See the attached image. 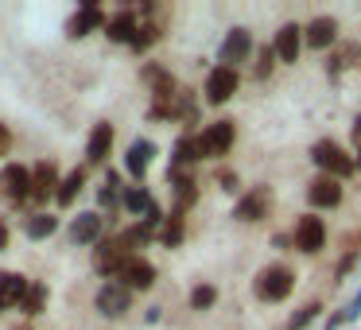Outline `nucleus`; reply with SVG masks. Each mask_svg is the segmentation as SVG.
<instances>
[{"instance_id": "1", "label": "nucleus", "mask_w": 361, "mask_h": 330, "mask_svg": "<svg viewBox=\"0 0 361 330\" xmlns=\"http://www.w3.org/2000/svg\"><path fill=\"white\" fill-rule=\"evenodd\" d=\"M291 288H295V276H291V268H283V264H268L264 272L257 276V295L264 299V303L288 299Z\"/></svg>"}, {"instance_id": "2", "label": "nucleus", "mask_w": 361, "mask_h": 330, "mask_svg": "<svg viewBox=\"0 0 361 330\" xmlns=\"http://www.w3.org/2000/svg\"><path fill=\"white\" fill-rule=\"evenodd\" d=\"M311 159L322 167V175H330V179H345V175L357 167V159L345 156V152L338 148L334 140H319V144L311 148Z\"/></svg>"}, {"instance_id": "3", "label": "nucleus", "mask_w": 361, "mask_h": 330, "mask_svg": "<svg viewBox=\"0 0 361 330\" xmlns=\"http://www.w3.org/2000/svg\"><path fill=\"white\" fill-rule=\"evenodd\" d=\"M233 121H214V125L202 128V136H195L198 140V156L202 159H218L226 156L229 148H233Z\"/></svg>"}, {"instance_id": "4", "label": "nucleus", "mask_w": 361, "mask_h": 330, "mask_svg": "<svg viewBox=\"0 0 361 330\" xmlns=\"http://www.w3.org/2000/svg\"><path fill=\"white\" fill-rule=\"evenodd\" d=\"M128 307H133V291H128L125 283L121 280L102 283V291H97V311H102L105 319H121Z\"/></svg>"}, {"instance_id": "5", "label": "nucleus", "mask_w": 361, "mask_h": 330, "mask_svg": "<svg viewBox=\"0 0 361 330\" xmlns=\"http://www.w3.org/2000/svg\"><path fill=\"white\" fill-rule=\"evenodd\" d=\"M237 71L233 66H214L210 71V78H206V102L210 105H226L229 97L237 94Z\"/></svg>"}, {"instance_id": "6", "label": "nucleus", "mask_w": 361, "mask_h": 330, "mask_svg": "<svg viewBox=\"0 0 361 330\" xmlns=\"http://www.w3.org/2000/svg\"><path fill=\"white\" fill-rule=\"evenodd\" d=\"M55 195H59V167L51 159H43V164L32 167V190H27V198L32 202H47Z\"/></svg>"}, {"instance_id": "7", "label": "nucleus", "mask_w": 361, "mask_h": 330, "mask_svg": "<svg viewBox=\"0 0 361 330\" xmlns=\"http://www.w3.org/2000/svg\"><path fill=\"white\" fill-rule=\"evenodd\" d=\"M322 245H326V226H322V218H314V214H303V218L295 221V249L319 252Z\"/></svg>"}, {"instance_id": "8", "label": "nucleus", "mask_w": 361, "mask_h": 330, "mask_svg": "<svg viewBox=\"0 0 361 330\" xmlns=\"http://www.w3.org/2000/svg\"><path fill=\"white\" fill-rule=\"evenodd\" d=\"M97 28H105V12L97 8L94 0H86V4L66 20V35H71V39H82V35L97 32Z\"/></svg>"}, {"instance_id": "9", "label": "nucleus", "mask_w": 361, "mask_h": 330, "mask_svg": "<svg viewBox=\"0 0 361 330\" xmlns=\"http://www.w3.org/2000/svg\"><path fill=\"white\" fill-rule=\"evenodd\" d=\"M125 260H128V252L121 249L117 237H113V241H97V249H94V268H97L102 276H121Z\"/></svg>"}, {"instance_id": "10", "label": "nucleus", "mask_w": 361, "mask_h": 330, "mask_svg": "<svg viewBox=\"0 0 361 330\" xmlns=\"http://www.w3.org/2000/svg\"><path fill=\"white\" fill-rule=\"evenodd\" d=\"M117 280L125 283L128 291H144V288H152V283H156V268H152L144 257H128Z\"/></svg>"}, {"instance_id": "11", "label": "nucleus", "mask_w": 361, "mask_h": 330, "mask_svg": "<svg viewBox=\"0 0 361 330\" xmlns=\"http://www.w3.org/2000/svg\"><path fill=\"white\" fill-rule=\"evenodd\" d=\"M0 187H4V195H8L12 202L27 198V190H32V167H24V164H8L4 171H0Z\"/></svg>"}, {"instance_id": "12", "label": "nucleus", "mask_w": 361, "mask_h": 330, "mask_svg": "<svg viewBox=\"0 0 361 330\" xmlns=\"http://www.w3.org/2000/svg\"><path fill=\"white\" fill-rule=\"evenodd\" d=\"M102 226H105V218L97 210H86V214H78V218L71 221V241L74 245H97V237H102Z\"/></svg>"}, {"instance_id": "13", "label": "nucleus", "mask_w": 361, "mask_h": 330, "mask_svg": "<svg viewBox=\"0 0 361 330\" xmlns=\"http://www.w3.org/2000/svg\"><path fill=\"white\" fill-rule=\"evenodd\" d=\"M27 288H32V280L20 272H0V311H12V307L24 303Z\"/></svg>"}, {"instance_id": "14", "label": "nucleus", "mask_w": 361, "mask_h": 330, "mask_svg": "<svg viewBox=\"0 0 361 330\" xmlns=\"http://www.w3.org/2000/svg\"><path fill=\"white\" fill-rule=\"evenodd\" d=\"M272 51H276V59H280V63H295L299 51H303V28H299V24H283L280 32H276Z\"/></svg>"}, {"instance_id": "15", "label": "nucleus", "mask_w": 361, "mask_h": 330, "mask_svg": "<svg viewBox=\"0 0 361 330\" xmlns=\"http://www.w3.org/2000/svg\"><path fill=\"white\" fill-rule=\"evenodd\" d=\"M268 206H272V195H268V187H257V190H249V195L237 202L233 218H237V221H260V218L268 214Z\"/></svg>"}, {"instance_id": "16", "label": "nucleus", "mask_w": 361, "mask_h": 330, "mask_svg": "<svg viewBox=\"0 0 361 330\" xmlns=\"http://www.w3.org/2000/svg\"><path fill=\"white\" fill-rule=\"evenodd\" d=\"M252 51V35L245 32V28H233V32L226 35V43H221V66H233V63H245Z\"/></svg>"}, {"instance_id": "17", "label": "nucleus", "mask_w": 361, "mask_h": 330, "mask_svg": "<svg viewBox=\"0 0 361 330\" xmlns=\"http://www.w3.org/2000/svg\"><path fill=\"white\" fill-rule=\"evenodd\" d=\"M307 198H311L314 206H326V210H330V206L342 202V183L330 179V175H319V179L307 187Z\"/></svg>"}, {"instance_id": "18", "label": "nucleus", "mask_w": 361, "mask_h": 330, "mask_svg": "<svg viewBox=\"0 0 361 330\" xmlns=\"http://www.w3.org/2000/svg\"><path fill=\"white\" fill-rule=\"evenodd\" d=\"M109 148H113V125H94V133H90L86 140V159L90 164H105L109 159Z\"/></svg>"}, {"instance_id": "19", "label": "nucleus", "mask_w": 361, "mask_h": 330, "mask_svg": "<svg viewBox=\"0 0 361 330\" xmlns=\"http://www.w3.org/2000/svg\"><path fill=\"white\" fill-rule=\"evenodd\" d=\"M334 35H338V20L319 16V20H314V24L303 32V43H307V47H314V51H322V47H330V43H334Z\"/></svg>"}, {"instance_id": "20", "label": "nucleus", "mask_w": 361, "mask_h": 330, "mask_svg": "<svg viewBox=\"0 0 361 330\" xmlns=\"http://www.w3.org/2000/svg\"><path fill=\"white\" fill-rule=\"evenodd\" d=\"M136 12H117L113 20H105V35H109L113 43H133L136 39Z\"/></svg>"}, {"instance_id": "21", "label": "nucleus", "mask_w": 361, "mask_h": 330, "mask_svg": "<svg viewBox=\"0 0 361 330\" xmlns=\"http://www.w3.org/2000/svg\"><path fill=\"white\" fill-rule=\"evenodd\" d=\"M152 156H156V148H152L148 140H136L133 148H128V156H125V171L133 175V179H144V171H148Z\"/></svg>"}, {"instance_id": "22", "label": "nucleus", "mask_w": 361, "mask_h": 330, "mask_svg": "<svg viewBox=\"0 0 361 330\" xmlns=\"http://www.w3.org/2000/svg\"><path fill=\"white\" fill-rule=\"evenodd\" d=\"M55 229H59V218H51V214H43V210H35L24 218V233L32 237V241H43V237H51Z\"/></svg>"}, {"instance_id": "23", "label": "nucleus", "mask_w": 361, "mask_h": 330, "mask_svg": "<svg viewBox=\"0 0 361 330\" xmlns=\"http://www.w3.org/2000/svg\"><path fill=\"white\" fill-rule=\"evenodd\" d=\"M82 187H86V167H74V171L66 175L63 183H59V195H55V202H59V206H71L74 198L82 195Z\"/></svg>"}, {"instance_id": "24", "label": "nucleus", "mask_w": 361, "mask_h": 330, "mask_svg": "<svg viewBox=\"0 0 361 330\" xmlns=\"http://www.w3.org/2000/svg\"><path fill=\"white\" fill-rule=\"evenodd\" d=\"M350 66H361V47L357 43H342V47L334 51V59H330V74H342V71H350Z\"/></svg>"}, {"instance_id": "25", "label": "nucleus", "mask_w": 361, "mask_h": 330, "mask_svg": "<svg viewBox=\"0 0 361 330\" xmlns=\"http://www.w3.org/2000/svg\"><path fill=\"white\" fill-rule=\"evenodd\" d=\"M195 159H202V156H198V140H195V136H183V140L175 144L171 171H183V167H187V164H195Z\"/></svg>"}, {"instance_id": "26", "label": "nucleus", "mask_w": 361, "mask_h": 330, "mask_svg": "<svg viewBox=\"0 0 361 330\" xmlns=\"http://www.w3.org/2000/svg\"><path fill=\"white\" fill-rule=\"evenodd\" d=\"M20 311L32 314V319L47 311V283H32V288H27V295H24V303H20Z\"/></svg>"}, {"instance_id": "27", "label": "nucleus", "mask_w": 361, "mask_h": 330, "mask_svg": "<svg viewBox=\"0 0 361 330\" xmlns=\"http://www.w3.org/2000/svg\"><path fill=\"white\" fill-rule=\"evenodd\" d=\"M152 206H156V202H152V195H148L144 187H133V190L125 195V210H128V214H148Z\"/></svg>"}, {"instance_id": "28", "label": "nucleus", "mask_w": 361, "mask_h": 330, "mask_svg": "<svg viewBox=\"0 0 361 330\" xmlns=\"http://www.w3.org/2000/svg\"><path fill=\"white\" fill-rule=\"evenodd\" d=\"M214 299H218V291H214L210 283H198V288L190 291V307H195V311H206V307H214Z\"/></svg>"}, {"instance_id": "29", "label": "nucleus", "mask_w": 361, "mask_h": 330, "mask_svg": "<svg viewBox=\"0 0 361 330\" xmlns=\"http://www.w3.org/2000/svg\"><path fill=\"white\" fill-rule=\"evenodd\" d=\"M179 241H183V214L175 210L164 226V245H179Z\"/></svg>"}, {"instance_id": "30", "label": "nucleus", "mask_w": 361, "mask_h": 330, "mask_svg": "<svg viewBox=\"0 0 361 330\" xmlns=\"http://www.w3.org/2000/svg\"><path fill=\"white\" fill-rule=\"evenodd\" d=\"M156 39H159V28H156V24H140V28H136L133 47H136V51H144V47H152Z\"/></svg>"}, {"instance_id": "31", "label": "nucleus", "mask_w": 361, "mask_h": 330, "mask_svg": "<svg viewBox=\"0 0 361 330\" xmlns=\"http://www.w3.org/2000/svg\"><path fill=\"white\" fill-rule=\"evenodd\" d=\"M319 311H322L319 303H307L303 311H299L295 319H291V330H303V326H307V322H311V319H314V314H319Z\"/></svg>"}, {"instance_id": "32", "label": "nucleus", "mask_w": 361, "mask_h": 330, "mask_svg": "<svg viewBox=\"0 0 361 330\" xmlns=\"http://www.w3.org/2000/svg\"><path fill=\"white\" fill-rule=\"evenodd\" d=\"M272 59H276V51H272V47H264V51H260V63H257V78H268V74H272Z\"/></svg>"}, {"instance_id": "33", "label": "nucleus", "mask_w": 361, "mask_h": 330, "mask_svg": "<svg viewBox=\"0 0 361 330\" xmlns=\"http://www.w3.org/2000/svg\"><path fill=\"white\" fill-rule=\"evenodd\" d=\"M8 237H12V233H8V226H4V221H0V252L8 249Z\"/></svg>"}, {"instance_id": "34", "label": "nucleus", "mask_w": 361, "mask_h": 330, "mask_svg": "<svg viewBox=\"0 0 361 330\" xmlns=\"http://www.w3.org/2000/svg\"><path fill=\"white\" fill-rule=\"evenodd\" d=\"M4 148H8V128L0 125V152H4Z\"/></svg>"}, {"instance_id": "35", "label": "nucleus", "mask_w": 361, "mask_h": 330, "mask_svg": "<svg viewBox=\"0 0 361 330\" xmlns=\"http://www.w3.org/2000/svg\"><path fill=\"white\" fill-rule=\"evenodd\" d=\"M353 140H357V144H361V117H357V121H353Z\"/></svg>"}, {"instance_id": "36", "label": "nucleus", "mask_w": 361, "mask_h": 330, "mask_svg": "<svg viewBox=\"0 0 361 330\" xmlns=\"http://www.w3.org/2000/svg\"><path fill=\"white\" fill-rule=\"evenodd\" d=\"M12 330H32V322H24V326H12Z\"/></svg>"}, {"instance_id": "37", "label": "nucleus", "mask_w": 361, "mask_h": 330, "mask_svg": "<svg viewBox=\"0 0 361 330\" xmlns=\"http://www.w3.org/2000/svg\"><path fill=\"white\" fill-rule=\"evenodd\" d=\"M357 167H361V144H357Z\"/></svg>"}]
</instances>
